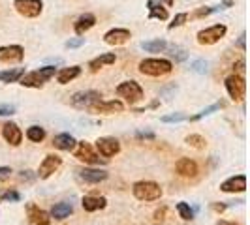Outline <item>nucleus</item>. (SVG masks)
Masks as SVG:
<instances>
[{
  "instance_id": "obj_32",
  "label": "nucleus",
  "mask_w": 250,
  "mask_h": 225,
  "mask_svg": "<svg viewBox=\"0 0 250 225\" xmlns=\"http://www.w3.org/2000/svg\"><path fill=\"white\" fill-rule=\"evenodd\" d=\"M218 109H222V103H213L211 107H207V109H203V111H200L198 114H194L190 120L192 122H198V120H201L203 116H209V114H213L214 111H218Z\"/></svg>"
},
{
  "instance_id": "obj_20",
  "label": "nucleus",
  "mask_w": 250,
  "mask_h": 225,
  "mask_svg": "<svg viewBox=\"0 0 250 225\" xmlns=\"http://www.w3.org/2000/svg\"><path fill=\"white\" fill-rule=\"evenodd\" d=\"M94 25H96V17H94L92 13H85V15H81V17L75 21L74 30L77 36H81V34H85L87 30H90Z\"/></svg>"
},
{
  "instance_id": "obj_14",
  "label": "nucleus",
  "mask_w": 250,
  "mask_h": 225,
  "mask_svg": "<svg viewBox=\"0 0 250 225\" xmlns=\"http://www.w3.org/2000/svg\"><path fill=\"white\" fill-rule=\"evenodd\" d=\"M25 51L21 45H6L0 47V62H19L23 60Z\"/></svg>"
},
{
  "instance_id": "obj_13",
  "label": "nucleus",
  "mask_w": 250,
  "mask_h": 225,
  "mask_svg": "<svg viewBox=\"0 0 250 225\" xmlns=\"http://www.w3.org/2000/svg\"><path fill=\"white\" fill-rule=\"evenodd\" d=\"M220 189L226 191V193H241L247 189V176L245 175H237L228 178L226 182L220 184Z\"/></svg>"
},
{
  "instance_id": "obj_40",
  "label": "nucleus",
  "mask_w": 250,
  "mask_h": 225,
  "mask_svg": "<svg viewBox=\"0 0 250 225\" xmlns=\"http://www.w3.org/2000/svg\"><path fill=\"white\" fill-rule=\"evenodd\" d=\"M211 13H214L213 8H201V10L196 12V17H207V15H211Z\"/></svg>"
},
{
  "instance_id": "obj_8",
  "label": "nucleus",
  "mask_w": 250,
  "mask_h": 225,
  "mask_svg": "<svg viewBox=\"0 0 250 225\" xmlns=\"http://www.w3.org/2000/svg\"><path fill=\"white\" fill-rule=\"evenodd\" d=\"M226 90H228V94H229V98L233 101H241L245 98V90H247V83H245V79H243V75H229L228 79H226Z\"/></svg>"
},
{
  "instance_id": "obj_47",
  "label": "nucleus",
  "mask_w": 250,
  "mask_h": 225,
  "mask_svg": "<svg viewBox=\"0 0 250 225\" xmlns=\"http://www.w3.org/2000/svg\"><path fill=\"white\" fill-rule=\"evenodd\" d=\"M164 214H166V208H160V210H156V214H154V218H158V220H160V218H162Z\"/></svg>"
},
{
  "instance_id": "obj_11",
  "label": "nucleus",
  "mask_w": 250,
  "mask_h": 225,
  "mask_svg": "<svg viewBox=\"0 0 250 225\" xmlns=\"http://www.w3.org/2000/svg\"><path fill=\"white\" fill-rule=\"evenodd\" d=\"M96 149L104 158H111L121 152V143L115 137H100L96 141Z\"/></svg>"
},
{
  "instance_id": "obj_21",
  "label": "nucleus",
  "mask_w": 250,
  "mask_h": 225,
  "mask_svg": "<svg viewBox=\"0 0 250 225\" xmlns=\"http://www.w3.org/2000/svg\"><path fill=\"white\" fill-rule=\"evenodd\" d=\"M53 145H55V149L64 150V152H70V150L75 149L77 141H75L70 133H59V135H55V139H53Z\"/></svg>"
},
{
  "instance_id": "obj_15",
  "label": "nucleus",
  "mask_w": 250,
  "mask_h": 225,
  "mask_svg": "<svg viewBox=\"0 0 250 225\" xmlns=\"http://www.w3.org/2000/svg\"><path fill=\"white\" fill-rule=\"evenodd\" d=\"M128 39H130V30L126 28H113L104 36V41L107 45H125Z\"/></svg>"
},
{
  "instance_id": "obj_4",
  "label": "nucleus",
  "mask_w": 250,
  "mask_h": 225,
  "mask_svg": "<svg viewBox=\"0 0 250 225\" xmlns=\"http://www.w3.org/2000/svg\"><path fill=\"white\" fill-rule=\"evenodd\" d=\"M117 94H119L121 98H125L130 105L143 100V88L139 87L136 81H125V83H121V85L117 87Z\"/></svg>"
},
{
  "instance_id": "obj_7",
  "label": "nucleus",
  "mask_w": 250,
  "mask_h": 225,
  "mask_svg": "<svg viewBox=\"0 0 250 225\" xmlns=\"http://www.w3.org/2000/svg\"><path fill=\"white\" fill-rule=\"evenodd\" d=\"M100 92H96V90H81V92H75L72 96L70 103L75 109H90L94 103L100 101Z\"/></svg>"
},
{
  "instance_id": "obj_9",
  "label": "nucleus",
  "mask_w": 250,
  "mask_h": 225,
  "mask_svg": "<svg viewBox=\"0 0 250 225\" xmlns=\"http://www.w3.org/2000/svg\"><path fill=\"white\" fill-rule=\"evenodd\" d=\"M13 8L23 17H38L43 10V2L42 0H15Z\"/></svg>"
},
{
  "instance_id": "obj_27",
  "label": "nucleus",
  "mask_w": 250,
  "mask_h": 225,
  "mask_svg": "<svg viewBox=\"0 0 250 225\" xmlns=\"http://www.w3.org/2000/svg\"><path fill=\"white\" fill-rule=\"evenodd\" d=\"M167 47V43L164 39H149V41H141V49L147 51V53H162Z\"/></svg>"
},
{
  "instance_id": "obj_36",
  "label": "nucleus",
  "mask_w": 250,
  "mask_h": 225,
  "mask_svg": "<svg viewBox=\"0 0 250 225\" xmlns=\"http://www.w3.org/2000/svg\"><path fill=\"white\" fill-rule=\"evenodd\" d=\"M207 68H209V64H207V60H194L192 62V72H196V74H207Z\"/></svg>"
},
{
  "instance_id": "obj_42",
  "label": "nucleus",
  "mask_w": 250,
  "mask_h": 225,
  "mask_svg": "<svg viewBox=\"0 0 250 225\" xmlns=\"http://www.w3.org/2000/svg\"><path fill=\"white\" fill-rule=\"evenodd\" d=\"M10 175H12V169L10 167H0V180L10 178Z\"/></svg>"
},
{
  "instance_id": "obj_37",
  "label": "nucleus",
  "mask_w": 250,
  "mask_h": 225,
  "mask_svg": "<svg viewBox=\"0 0 250 225\" xmlns=\"http://www.w3.org/2000/svg\"><path fill=\"white\" fill-rule=\"evenodd\" d=\"M188 19V15L187 13H179V15H175V19H173V23H169V30H173V28H177V26H181V25H185V21Z\"/></svg>"
},
{
  "instance_id": "obj_46",
  "label": "nucleus",
  "mask_w": 250,
  "mask_h": 225,
  "mask_svg": "<svg viewBox=\"0 0 250 225\" xmlns=\"http://www.w3.org/2000/svg\"><path fill=\"white\" fill-rule=\"evenodd\" d=\"M245 34H241V38H239V41H237V45L241 47V49H245Z\"/></svg>"
},
{
  "instance_id": "obj_23",
  "label": "nucleus",
  "mask_w": 250,
  "mask_h": 225,
  "mask_svg": "<svg viewBox=\"0 0 250 225\" xmlns=\"http://www.w3.org/2000/svg\"><path fill=\"white\" fill-rule=\"evenodd\" d=\"M81 205H83V208H85L87 212H96V210L105 208L107 199H105V197H90V195H87V197H83Z\"/></svg>"
},
{
  "instance_id": "obj_35",
  "label": "nucleus",
  "mask_w": 250,
  "mask_h": 225,
  "mask_svg": "<svg viewBox=\"0 0 250 225\" xmlns=\"http://www.w3.org/2000/svg\"><path fill=\"white\" fill-rule=\"evenodd\" d=\"M183 120H187L185 112H171V114L162 116V122H166V124H169V122H183Z\"/></svg>"
},
{
  "instance_id": "obj_39",
  "label": "nucleus",
  "mask_w": 250,
  "mask_h": 225,
  "mask_svg": "<svg viewBox=\"0 0 250 225\" xmlns=\"http://www.w3.org/2000/svg\"><path fill=\"white\" fill-rule=\"evenodd\" d=\"M15 112V105H2L0 107V116L2 114H13Z\"/></svg>"
},
{
  "instance_id": "obj_17",
  "label": "nucleus",
  "mask_w": 250,
  "mask_h": 225,
  "mask_svg": "<svg viewBox=\"0 0 250 225\" xmlns=\"http://www.w3.org/2000/svg\"><path fill=\"white\" fill-rule=\"evenodd\" d=\"M77 175L87 184H100V182H104L107 178V171H102V169H81Z\"/></svg>"
},
{
  "instance_id": "obj_29",
  "label": "nucleus",
  "mask_w": 250,
  "mask_h": 225,
  "mask_svg": "<svg viewBox=\"0 0 250 225\" xmlns=\"http://www.w3.org/2000/svg\"><path fill=\"white\" fill-rule=\"evenodd\" d=\"M21 201V193L13 188H2L0 189V203H17Z\"/></svg>"
},
{
  "instance_id": "obj_50",
  "label": "nucleus",
  "mask_w": 250,
  "mask_h": 225,
  "mask_svg": "<svg viewBox=\"0 0 250 225\" xmlns=\"http://www.w3.org/2000/svg\"><path fill=\"white\" fill-rule=\"evenodd\" d=\"M164 2H166L167 6H173V0H164Z\"/></svg>"
},
{
  "instance_id": "obj_34",
  "label": "nucleus",
  "mask_w": 250,
  "mask_h": 225,
  "mask_svg": "<svg viewBox=\"0 0 250 225\" xmlns=\"http://www.w3.org/2000/svg\"><path fill=\"white\" fill-rule=\"evenodd\" d=\"M171 56L175 58L177 62H185V60L188 58V53L183 49V47H179V45H173V47H171Z\"/></svg>"
},
{
  "instance_id": "obj_45",
  "label": "nucleus",
  "mask_w": 250,
  "mask_h": 225,
  "mask_svg": "<svg viewBox=\"0 0 250 225\" xmlns=\"http://www.w3.org/2000/svg\"><path fill=\"white\" fill-rule=\"evenodd\" d=\"M30 173H32V171H23V173H21V180H32V176H30Z\"/></svg>"
},
{
  "instance_id": "obj_43",
  "label": "nucleus",
  "mask_w": 250,
  "mask_h": 225,
  "mask_svg": "<svg viewBox=\"0 0 250 225\" xmlns=\"http://www.w3.org/2000/svg\"><path fill=\"white\" fill-rule=\"evenodd\" d=\"M136 135H138L139 139H154V133H152V131H138Z\"/></svg>"
},
{
  "instance_id": "obj_18",
  "label": "nucleus",
  "mask_w": 250,
  "mask_h": 225,
  "mask_svg": "<svg viewBox=\"0 0 250 225\" xmlns=\"http://www.w3.org/2000/svg\"><path fill=\"white\" fill-rule=\"evenodd\" d=\"M94 112H100V114H111V112H121L125 109V105H123V101L119 100H113V101H98V103H94L92 107H90Z\"/></svg>"
},
{
  "instance_id": "obj_5",
  "label": "nucleus",
  "mask_w": 250,
  "mask_h": 225,
  "mask_svg": "<svg viewBox=\"0 0 250 225\" xmlns=\"http://www.w3.org/2000/svg\"><path fill=\"white\" fill-rule=\"evenodd\" d=\"M77 150H75V158L77 160H81L83 163H88V165H100V163H107V158H100L92 147L88 145L87 141H81V143H77L75 145Z\"/></svg>"
},
{
  "instance_id": "obj_2",
  "label": "nucleus",
  "mask_w": 250,
  "mask_h": 225,
  "mask_svg": "<svg viewBox=\"0 0 250 225\" xmlns=\"http://www.w3.org/2000/svg\"><path fill=\"white\" fill-rule=\"evenodd\" d=\"M55 74H57L55 66H45V68H40V70H36V72H30L28 75H23L19 81H21L23 87L42 88L47 81H49L51 77H55Z\"/></svg>"
},
{
  "instance_id": "obj_24",
  "label": "nucleus",
  "mask_w": 250,
  "mask_h": 225,
  "mask_svg": "<svg viewBox=\"0 0 250 225\" xmlns=\"http://www.w3.org/2000/svg\"><path fill=\"white\" fill-rule=\"evenodd\" d=\"M115 58H117V56H115V53H104V55H100L98 58L90 60L88 68H90V72H98V70H100V68H104V66L115 62Z\"/></svg>"
},
{
  "instance_id": "obj_3",
  "label": "nucleus",
  "mask_w": 250,
  "mask_h": 225,
  "mask_svg": "<svg viewBox=\"0 0 250 225\" xmlns=\"http://www.w3.org/2000/svg\"><path fill=\"white\" fill-rule=\"evenodd\" d=\"M132 191H134V197L139 201H156L162 197V188L156 182H150V180L136 182Z\"/></svg>"
},
{
  "instance_id": "obj_6",
  "label": "nucleus",
  "mask_w": 250,
  "mask_h": 225,
  "mask_svg": "<svg viewBox=\"0 0 250 225\" xmlns=\"http://www.w3.org/2000/svg\"><path fill=\"white\" fill-rule=\"evenodd\" d=\"M226 32H228L226 25L209 26V28L198 32V43H200V45H214L216 41H220V39L226 36Z\"/></svg>"
},
{
  "instance_id": "obj_10",
  "label": "nucleus",
  "mask_w": 250,
  "mask_h": 225,
  "mask_svg": "<svg viewBox=\"0 0 250 225\" xmlns=\"http://www.w3.org/2000/svg\"><path fill=\"white\" fill-rule=\"evenodd\" d=\"M62 165V158H59V156H55V154H49V156H45L43 158V162L40 163V169H38V176L40 178H49L59 167Z\"/></svg>"
},
{
  "instance_id": "obj_12",
  "label": "nucleus",
  "mask_w": 250,
  "mask_h": 225,
  "mask_svg": "<svg viewBox=\"0 0 250 225\" xmlns=\"http://www.w3.org/2000/svg\"><path fill=\"white\" fill-rule=\"evenodd\" d=\"M2 135H4V139L12 147L21 145V141H23V131H21V128L15 124V122H6V124L2 126Z\"/></svg>"
},
{
  "instance_id": "obj_31",
  "label": "nucleus",
  "mask_w": 250,
  "mask_h": 225,
  "mask_svg": "<svg viewBox=\"0 0 250 225\" xmlns=\"http://www.w3.org/2000/svg\"><path fill=\"white\" fill-rule=\"evenodd\" d=\"M185 141H187V145H190L192 149H196V150H203L205 147H207L205 137H201V135H198V133H190Z\"/></svg>"
},
{
  "instance_id": "obj_16",
  "label": "nucleus",
  "mask_w": 250,
  "mask_h": 225,
  "mask_svg": "<svg viewBox=\"0 0 250 225\" xmlns=\"http://www.w3.org/2000/svg\"><path fill=\"white\" fill-rule=\"evenodd\" d=\"M175 171H177V175L192 178V176L198 175V163L194 162V160H190V158H181V160L175 163Z\"/></svg>"
},
{
  "instance_id": "obj_26",
  "label": "nucleus",
  "mask_w": 250,
  "mask_h": 225,
  "mask_svg": "<svg viewBox=\"0 0 250 225\" xmlns=\"http://www.w3.org/2000/svg\"><path fill=\"white\" fill-rule=\"evenodd\" d=\"M147 6H149V19H160V21L167 19V10L162 8L156 0H149Z\"/></svg>"
},
{
  "instance_id": "obj_25",
  "label": "nucleus",
  "mask_w": 250,
  "mask_h": 225,
  "mask_svg": "<svg viewBox=\"0 0 250 225\" xmlns=\"http://www.w3.org/2000/svg\"><path fill=\"white\" fill-rule=\"evenodd\" d=\"M79 74H81V68H79V66H72V68L61 70L59 75H57V79H59L61 85H68L70 81H74L75 77H79Z\"/></svg>"
},
{
  "instance_id": "obj_41",
  "label": "nucleus",
  "mask_w": 250,
  "mask_h": 225,
  "mask_svg": "<svg viewBox=\"0 0 250 225\" xmlns=\"http://www.w3.org/2000/svg\"><path fill=\"white\" fill-rule=\"evenodd\" d=\"M229 6H233V2H231V0H224L220 6H216V8H213V10L214 12H222V10H228Z\"/></svg>"
},
{
  "instance_id": "obj_48",
  "label": "nucleus",
  "mask_w": 250,
  "mask_h": 225,
  "mask_svg": "<svg viewBox=\"0 0 250 225\" xmlns=\"http://www.w3.org/2000/svg\"><path fill=\"white\" fill-rule=\"evenodd\" d=\"M216 225H239V224H235V222H226V220H220Z\"/></svg>"
},
{
  "instance_id": "obj_19",
  "label": "nucleus",
  "mask_w": 250,
  "mask_h": 225,
  "mask_svg": "<svg viewBox=\"0 0 250 225\" xmlns=\"http://www.w3.org/2000/svg\"><path fill=\"white\" fill-rule=\"evenodd\" d=\"M51 218L49 214L42 208H38L36 205H28V224L30 225H49Z\"/></svg>"
},
{
  "instance_id": "obj_30",
  "label": "nucleus",
  "mask_w": 250,
  "mask_h": 225,
  "mask_svg": "<svg viewBox=\"0 0 250 225\" xmlns=\"http://www.w3.org/2000/svg\"><path fill=\"white\" fill-rule=\"evenodd\" d=\"M26 137L30 139L32 143H42V141L45 139V130L40 128V126H30V128L26 130Z\"/></svg>"
},
{
  "instance_id": "obj_33",
  "label": "nucleus",
  "mask_w": 250,
  "mask_h": 225,
  "mask_svg": "<svg viewBox=\"0 0 250 225\" xmlns=\"http://www.w3.org/2000/svg\"><path fill=\"white\" fill-rule=\"evenodd\" d=\"M177 212H179V216H181L183 220H187V222L194 218V210L190 208L188 203H177Z\"/></svg>"
},
{
  "instance_id": "obj_28",
  "label": "nucleus",
  "mask_w": 250,
  "mask_h": 225,
  "mask_svg": "<svg viewBox=\"0 0 250 225\" xmlns=\"http://www.w3.org/2000/svg\"><path fill=\"white\" fill-rule=\"evenodd\" d=\"M23 75H25V68L6 70V72H0V81H4V83H15V81H19Z\"/></svg>"
},
{
  "instance_id": "obj_44",
  "label": "nucleus",
  "mask_w": 250,
  "mask_h": 225,
  "mask_svg": "<svg viewBox=\"0 0 250 225\" xmlns=\"http://www.w3.org/2000/svg\"><path fill=\"white\" fill-rule=\"evenodd\" d=\"M213 208L216 212H224L226 208H228V205H222V203H220V205H213Z\"/></svg>"
},
{
  "instance_id": "obj_1",
  "label": "nucleus",
  "mask_w": 250,
  "mask_h": 225,
  "mask_svg": "<svg viewBox=\"0 0 250 225\" xmlns=\"http://www.w3.org/2000/svg\"><path fill=\"white\" fill-rule=\"evenodd\" d=\"M173 70V64L166 58H145L139 64V72L149 77H162Z\"/></svg>"
},
{
  "instance_id": "obj_38",
  "label": "nucleus",
  "mask_w": 250,
  "mask_h": 225,
  "mask_svg": "<svg viewBox=\"0 0 250 225\" xmlns=\"http://www.w3.org/2000/svg\"><path fill=\"white\" fill-rule=\"evenodd\" d=\"M85 43V38H74V39H68L66 41V47L68 49H77V47H81Z\"/></svg>"
},
{
  "instance_id": "obj_22",
  "label": "nucleus",
  "mask_w": 250,
  "mask_h": 225,
  "mask_svg": "<svg viewBox=\"0 0 250 225\" xmlns=\"http://www.w3.org/2000/svg\"><path fill=\"white\" fill-rule=\"evenodd\" d=\"M72 212H74V205L68 203V201H62V203H57L51 208V218H55V220H66Z\"/></svg>"
},
{
  "instance_id": "obj_49",
  "label": "nucleus",
  "mask_w": 250,
  "mask_h": 225,
  "mask_svg": "<svg viewBox=\"0 0 250 225\" xmlns=\"http://www.w3.org/2000/svg\"><path fill=\"white\" fill-rule=\"evenodd\" d=\"M243 68H245V62H243V60H239V62H237V70L241 72V74H243Z\"/></svg>"
}]
</instances>
